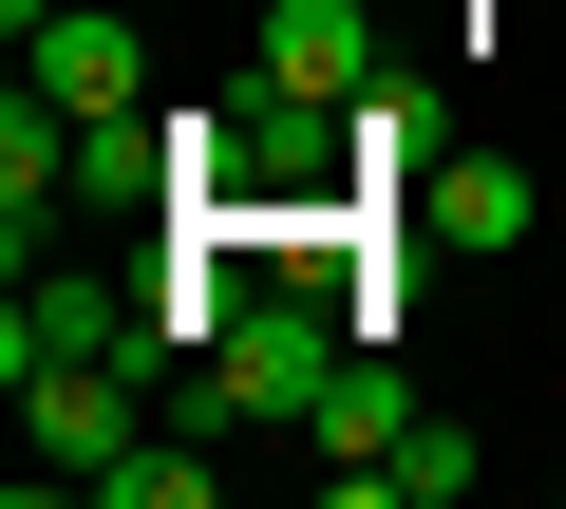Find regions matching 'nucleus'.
Masks as SVG:
<instances>
[{"label":"nucleus","mask_w":566,"mask_h":509,"mask_svg":"<svg viewBox=\"0 0 566 509\" xmlns=\"http://www.w3.org/2000/svg\"><path fill=\"white\" fill-rule=\"evenodd\" d=\"M151 396H170L151 359H39V378H20V453L95 490V471H114V453L151 434Z\"/></svg>","instance_id":"obj_2"},{"label":"nucleus","mask_w":566,"mask_h":509,"mask_svg":"<svg viewBox=\"0 0 566 509\" xmlns=\"http://www.w3.org/2000/svg\"><path fill=\"white\" fill-rule=\"evenodd\" d=\"M397 434H416V378H397V340H340V378H322L303 453H322V471H378Z\"/></svg>","instance_id":"obj_7"},{"label":"nucleus","mask_w":566,"mask_h":509,"mask_svg":"<svg viewBox=\"0 0 566 509\" xmlns=\"http://www.w3.org/2000/svg\"><path fill=\"white\" fill-rule=\"evenodd\" d=\"M95 490H114V509H208V434L170 415V434H133V453H114Z\"/></svg>","instance_id":"obj_9"},{"label":"nucleus","mask_w":566,"mask_h":509,"mask_svg":"<svg viewBox=\"0 0 566 509\" xmlns=\"http://www.w3.org/2000/svg\"><path fill=\"white\" fill-rule=\"evenodd\" d=\"M245 57H264L283 95H340V114H359V95L397 76V57H378V20H359V0H264V39H245Z\"/></svg>","instance_id":"obj_6"},{"label":"nucleus","mask_w":566,"mask_h":509,"mask_svg":"<svg viewBox=\"0 0 566 509\" xmlns=\"http://www.w3.org/2000/svg\"><path fill=\"white\" fill-rule=\"evenodd\" d=\"M416 226L453 245V265H510V245L547 226V189H528L510 151H434V170H416Z\"/></svg>","instance_id":"obj_5"},{"label":"nucleus","mask_w":566,"mask_h":509,"mask_svg":"<svg viewBox=\"0 0 566 509\" xmlns=\"http://www.w3.org/2000/svg\"><path fill=\"white\" fill-rule=\"evenodd\" d=\"M472 471H491V453H472V434H453V415H416V434H397V453H378V490H397V509H453V490H472Z\"/></svg>","instance_id":"obj_10"},{"label":"nucleus","mask_w":566,"mask_h":509,"mask_svg":"<svg viewBox=\"0 0 566 509\" xmlns=\"http://www.w3.org/2000/svg\"><path fill=\"white\" fill-rule=\"evenodd\" d=\"M20 76L57 114H151V39H133V0H57V20L20 39Z\"/></svg>","instance_id":"obj_3"},{"label":"nucleus","mask_w":566,"mask_h":509,"mask_svg":"<svg viewBox=\"0 0 566 509\" xmlns=\"http://www.w3.org/2000/svg\"><path fill=\"white\" fill-rule=\"evenodd\" d=\"M340 284L322 265H264L245 284V321L208 340V378H189V434H264V415H322V378H340Z\"/></svg>","instance_id":"obj_1"},{"label":"nucleus","mask_w":566,"mask_h":509,"mask_svg":"<svg viewBox=\"0 0 566 509\" xmlns=\"http://www.w3.org/2000/svg\"><path fill=\"white\" fill-rule=\"evenodd\" d=\"M39 359H133V284L20 265V303H0V378H39Z\"/></svg>","instance_id":"obj_4"},{"label":"nucleus","mask_w":566,"mask_h":509,"mask_svg":"<svg viewBox=\"0 0 566 509\" xmlns=\"http://www.w3.org/2000/svg\"><path fill=\"white\" fill-rule=\"evenodd\" d=\"M340 132H359V189H416V170H434V151H453V132H434V95H416V76H378V95H359V114H340Z\"/></svg>","instance_id":"obj_8"}]
</instances>
